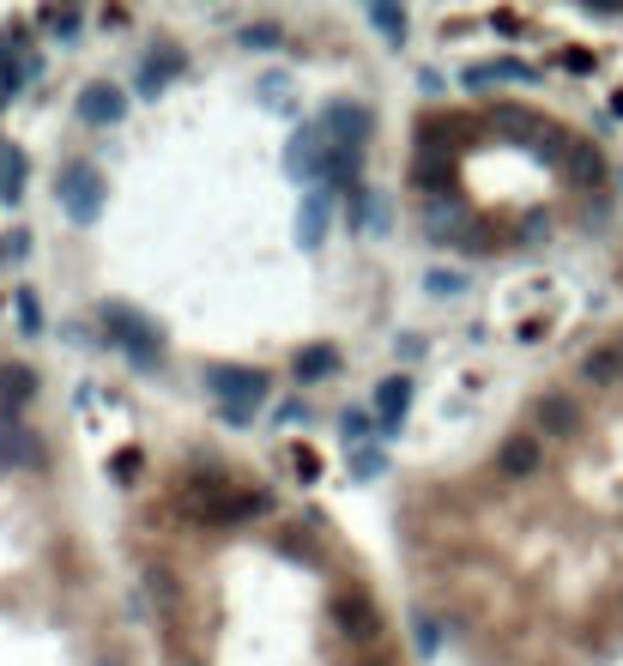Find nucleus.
<instances>
[{
	"label": "nucleus",
	"instance_id": "obj_7",
	"mask_svg": "<svg viewBox=\"0 0 623 666\" xmlns=\"http://www.w3.org/2000/svg\"><path fill=\"white\" fill-rule=\"evenodd\" d=\"M321 134H328L333 146H357L363 152V139H370V110L363 104H333L328 115H321Z\"/></svg>",
	"mask_w": 623,
	"mask_h": 666
},
{
	"label": "nucleus",
	"instance_id": "obj_28",
	"mask_svg": "<svg viewBox=\"0 0 623 666\" xmlns=\"http://www.w3.org/2000/svg\"><path fill=\"white\" fill-rule=\"evenodd\" d=\"M357 666H399L394 655H382V648H375V655H357Z\"/></svg>",
	"mask_w": 623,
	"mask_h": 666
},
{
	"label": "nucleus",
	"instance_id": "obj_24",
	"mask_svg": "<svg viewBox=\"0 0 623 666\" xmlns=\"http://www.w3.org/2000/svg\"><path fill=\"white\" fill-rule=\"evenodd\" d=\"M24 249H31V237H24V230H12V237H0V261H24Z\"/></svg>",
	"mask_w": 623,
	"mask_h": 666
},
{
	"label": "nucleus",
	"instance_id": "obj_14",
	"mask_svg": "<svg viewBox=\"0 0 623 666\" xmlns=\"http://www.w3.org/2000/svg\"><path fill=\"white\" fill-rule=\"evenodd\" d=\"M563 164H569V176H575L581 188H600L605 183V164H600V152H593V146H575V139H569Z\"/></svg>",
	"mask_w": 623,
	"mask_h": 666
},
{
	"label": "nucleus",
	"instance_id": "obj_4",
	"mask_svg": "<svg viewBox=\"0 0 623 666\" xmlns=\"http://www.w3.org/2000/svg\"><path fill=\"white\" fill-rule=\"evenodd\" d=\"M333 618L345 624V636H352V643L363 648V655H375V643H382V612H375V600L363 594V587H352V594H340L333 600Z\"/></svg>",
	"mask_w": 623,
	"mask_h": 666
},
{
	"label": "nucleus",
	"instance_id": "obj_26",
	"mask_svg": "<svg viewBox=\"0 0 623 666\" xmlns=\"http://www.w3.org/2000/svg\"><path fill=\"white\" fill-rule=\"evenodd\" d=\"M430 291H443V298H454V291H460V273H430Z\"/></svg>",
	"mask_w": 623,
	"mask_h": 666
},
{
	"label": "nucleus",
	"instance_id": "obj_13",
	"mask_svg": "<svg viewBox=\"0 0 623 666\" xmlns=\"http://www.w3.org/2000/svg\"><path fill=\"white\" fill-rule=\"evenodd\" d=\"M328 219H333V188H315V195L303 200V219H297L303 242H321V237H328Z\"/></svg>",
	"mask_w": 623,
	"mask_h": 666
},
{
	"label": "nucleus",
	"instance_id": "obj_1",
	"mask_svg": "<svg viewBox=\"0 0 623 666\" xmlns=\"http://www.w3.org/2000/svg\"><path fill=\"white\" fill-rule=\"evenodd\" d=\"M206 388H212L218 413H225L230 425H249L267 400V376L249 370V364H206Z\"/></svg>",
	"mask_w": 623,
	"mask_h": 666
},
{
	"label": "nucleus",
	"instance_id": "obj_15",
	"mask_svg": "<svg viewBox=\"0 0 623 666\" xmlns=\"http://www.w3.org/2000/svg\"><path fill=\"white\" fill-rule=\"evenodd\" d=\"M24 176H31V164H24V152L0 139V200H19V195H24Z\"/></svg>",
	"mask_w": 623,
	"mask_h": 666
},
{
	"label": "nucleus",
	"instance_id": "obj_8",
	"mask_svg": "<svg viewBox=\"0 0 623 666\" xmlns=\"http://www.w3.org/2000/svg\"><path fill=\"white\" fill-rule=\"evenodd\" d=\"M533 425H539V437H575V430H581V406L569 400V394H539Z\"/></svg>",
	"mask_w": 623,
	"mask_h": 666
},
{
	"label": "nucleus",
	"instance_id": "obj_11",
	"mask_svg": "<svg viewBox=\"0 0 623 666\" xmlns=\"http://www.w3.org/2000/svg\"><path fill=\"white\" fill-rule=\"evenodd\" d=\"M581 382H593V388H617V382H623V352H617V340H612V345H593V352L581 357Z\"/></svg>",
	"mask_w": 623,
	"mask_h": 666
},
{
	"label": "nucleus",
	"instance_id": "obj_9",
	"mask_svg": "<svg viewBox=\"0 0 623 666\" xmlns=\"http://www.w3.org/2000/svg\"><path fill=\"white\" fill-rule=\"evenodd\" d=\"M31 80H37V49L24 43V37H7V43H0V85H7V97L24 92Z\"/></svg>",
	"mask_w": 623,
	"mask_h": 666
},
{
	"label": "nucleus",
	"instance_id": "obj_21",
	"mask_svg": "<svg viewBox=\"0 0 623 666\" xmlns=\"http://www.w3.org/2000/svg\"><path fill=\"white\" fill-rule=\"evenodd\" d=\"M43 24H49L55 37H80V12H55V7H49V12H43Z\"/></svg>",
	"mask_w": 623,
	"mask_h": 666
},
{
	"label": "nucleus",
	"instance_id": "obj_10",
	"mask_svg": "<svg viewBox=\"0 0 623 666\" xmlns=\"http://www.w3.org/2000/svg\"><path fill=\"white\" fill-rule=\"evenodd\" d=\"M80 115L91 127H115L127 115V97L115 92V85H85V92H80Z\"/></svg>",
	"mask_w": 623,
	"mask_h": 666
},
{
	"label": "nucleus",
	"instance_id": "obj_2",
	"mask_svg": "<svg viewBox=\"0 0 623 666\" xmlns=\"http://www.w3.org/2000/svg\"><path fill=\"white\" fill-rule=\"evenodd\" d=\"M103 333H110V340L122 345V352L134 357L139 370H152V364L164 357V345H158V333H152V322H146V315H134L127 303H110V310H103Z\"/></svg>",
	"mask_w": 623,
	"mask_h": 666
},
{
	"label": "nucleus",
	"instance_id": "obj_17",
	"mask_svg": "<svg viewBox=\"0 0 623 666\" xmlns=\"http://www.w3.org/2000/svg\"><path fill=\"white\" fill-rule=\"evenodd\" d=\"M31 388H37V376L24 364H7L0 370V406H24L31 400Z\"/></svg>",
	"mask_w": 623,
	"mask_h": 666
},
{
	"label": "nucleus",
	"instance_id": "obj_22",
	"mask_svg": "<svg viewBox=\"0 0 623 666\" xmlns=\"http://www.w3.org/2000/svg\"><path fill=\"white\" fill-rule=\"evenodd\" d=\"M333 370V352H303L297 357V376H328Z\"/></svg>",
	"mask_w": 623,
	"mask_h": 666
},
{
	"label": "nucleus",
	"instance_id": "obj_6",
	"mask_svg": "<svg viewBox=\"0 0 623 666\" xmlns=\"http://www.w3.org/2000/svg\"><path fill=\"white\" fill-rule=\"evenodd\" d=\"M291 170L309 176L315 188H328V170H333V139L321 134V122H309L303 134L291 139Z\"/></svg>",
	"mask_w": 623,
	"mask_h": 666
},
{
	"label": "nucleus",
	"instance_id": "obj_20",
	"mask_svg": "<svg viewBox=\"0 0 623 666\" xmlns=\"http://www.w3.org/2000/svg\"><path fill=\"white\" fill-rule=\"evenodd\" d=\"M370 24L387 37H406V12H394V7H370Z\"/></svg>",
	"mask_w": 623,
	"mask_h": 666
},
{
	"label": "nucleus",
	"instance_id": "obj_12",
	"mask_svg": "<svg viewBox=\"0 0 623 666\" xmlns=\"http://www.w3.org/2000/svg\"><path fill=\"white\" fill-rule=\"evenodd\" d=\"M406 406H412V382L406 376H387L382 388H375V418H382V430H394L399 418H406Z\"/></svg>",
	"mask_w": 623,
	"mask_h": 666
},
{
	"label": "nucleus",
	"instance_id": "obj_23",
	"mask_svg": "<svg viewBox=\"0 0 623 666\" xmlns=\"http://www.w3.org/2000/svg\"><path fill=\"white\" fill-rule=\"evenodd\" d=\"M242 43H249V49H272V43H279V24H249Z\"/></svg>",
	"mask_w": 623,
	"mask_h": 666
},
{
	"label": "nucleus",
	"instance_id": "obj_27",
	"mask_svg": "<svg viewBox=\"0 0 623 666\" xmlns=\"http://www.w3.org/2000/svg\"><path fill=\"white\" fill-rule=\"evenodd\" d=\"M19 322H24V333H37V303L31 298H19Z\"/></svg>",
	"mask_w": 623,
	"mask_h": 666
},
{
	"label": "nucleus",
	"instance_id": "obj_29",
	"mask_svg": "<svg viewBox=\"0 0 623 666\" xmlns=\"http://www.w3.org/2000/svg\"><path fill=\"white\" fill-rule=\"evenodd\" d=\"M617 352H623V333H617Z\"/></svg>",
	"mask_w": 623,
	"mask_h": 666
},
{
	"label": "nucleus",
	"instance_id": "obj_5",
	"mask_svg": "<svg viewBox=\"0 0 623 666\" xmlns=\"http://www.w3.org/2000/svg\"><path fill=\"white\" fill-rule=\"evenodd\" d=\"M539 467H544V437L539 430H515V437L497 448V479L502 485H527Z\"/></svg>",
	"mask_w": 623,
	"mask_h": 666
},
{
	"label": "nucleus",
	"instance_id": "obj_18",
	"mask_svg": "<svg viewBox=\"0 0 623 666\" xmlns=\"http://www.w3.org/2000/svg\"><path fill=\"white\" fill-rule=\"evenodd\" d=\"M502 80H533V73H527L521 61H485V67L466 73V85H502Z\"/></svg>",
	"mask_w": 623,
	"mask_h": 666
},
{
	"label": "nucleus",
	"instance_id": "obj_25",
	"mask_svg": "<svg viewBox=\"0 0 623 666\" xmlns=\"http://www.w3.org/2000/svg\"><path fill=\"white\" fill-rule=\"evenodd\" d=\"M375 467H382V460H375V455H370V448H357V455H352V472H357V479H370V472H375Z\"/></svg>",
	"mask_w": 623,
	"mask_h": 666
},
{
	"label": "nucleus",
	"instance_id": "obj_19",
	"mask_svg": "<svg viewBox=\"0 0 623 666\" xmlns=\"http://www.w3.org/2000/svg\"><path fill=\"white\" fill-rule=\"evenodd\" d=\"M340 430H345V448H370L375 437H370V413L363 406H352V413L340 418Z\"/></svg>",
	"mask_w": 623,
	"mask_h": 666
},
{
	"label": "nucleus",
	"instance_id": "obj_16",
	"mask_svg": "<svg viewBox=\"0 0 623 666\" xmlns=\"http://www.w3.org/2000/svg\"><path fill=\"white\" fill-rule=\"evenodd\" d=\"M176 73H181V55H176V49H164V55H152L146 67H139V92H146V97H158L164 85L176 80Z\"/></svg>",
	"mask_w": 623,
	"mask_h": 666
},
{
	"label": "nucleus",
	"instance_id": "obj_3",
	"mask_svg": "<svg viewBox=\"0 0 623 666\" xmlns=\"http://www.w3.org/2000/svg\"><path fill=\"white\" fill-rule=\"evenodd\" d=\"M61 212H68L73 225H91L103 212V176L91 170V164H68V170H61Z\"/></svg>",
	"mask_w": 623,
	"mask_h": 666
}]
</instances>
